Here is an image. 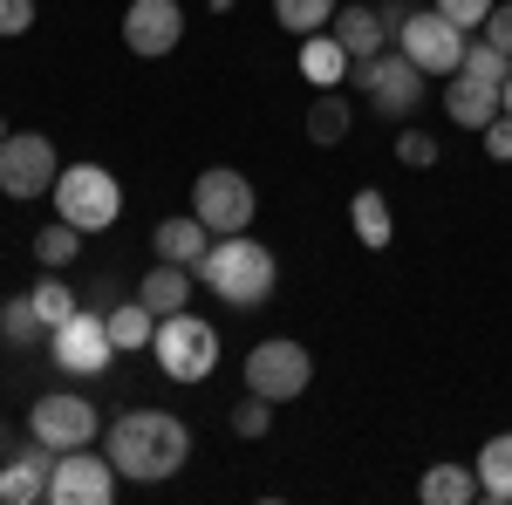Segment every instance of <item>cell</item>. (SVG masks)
<instances>
[{"mask_svg": "<svg viewBox=\"0 0 512 505\" xmlns=\"http://www.w3.org/2000/svg\"><path fill=\"white\" fill-rule=\"evenodd\" d=\"M103 451H110V465H117L123 478L158 485L171 471H185L192 430H185V417H171V410H123L117 424L103 430Z\"/></svg>", "mask_w": 512, "mask_h": 505, "instance_id": "cell-1", "label": "cell"}, {"mask_svg": "<svg viewBox=\"0 0 512 505\" xmlns=\"http://www.w3.org/2000/svg\"><path fill=\"white\" fill-rule=\"evenodd\" d=\"M198 280H205V294H219L226 308H260L267 294H274V253L260 246V239H246V233H226V239H212V253L198 260Z\"/></svg>", "mask_w": 512, "mask_h": 505, "instance_id": "cell-2", "label": "cell"}, {"mask_svg": "<svg viewBox=\"0 0 512 505\" xmlns=\"http://www.w3.org/2000/svg\"><path fill=\"white\" fill-rule=\"evenodd\" d=\"M151 355H158V369L171 383H205L212 369H219V328L205 321V314H164L158 335H151Z\"/></svg>", "mask_w": 512, "mask_h": 505, "instance_id": "cell-3", "label": "cell"}, {"mask_svg": "<svg viewBox=\"0 0 512 505\" xmlns=\"http://www.w3.org/2000/svg\"><path fill=\"white\" fill-rule=\"evenodd\" d=\"M349 89H362L383 117H417L424 110V96H431V82H424V69L403 55V48H383V55H362V62H349Z\"/></svg>", "mask_w": 512, "mask_h": 505, "instance_id": "cell-4", "label": "cell"}, {"mask_svg": "<svg viewBox=\"0 0 512 505\" xmlns=\"http://www.w3.org/2000/svg\"><path fill=\"white\" fill-rule=\"evenodd\" d=\"M48 198H55V219H69V226H82V233L117 226V212H123V185L103 171V164H69Z\"/></svg>", "mask_w": 512, "mask_h": 505, "instance_id": "cell-5", "label": "cell"}, {"mask_svg": "<svg viewBox=\"0 0 512 505\" xmlns=\"http://www.w3.org/2000/svg\"><path fill=\"white\" fill-rule=\"evenodd\" d=\"M192 212L212 226V233H246L253 226V212H260V192H253V178L233 171V164H212V171H198L192 185Z\"/></svg>", "mask_w": 512, "mask_h": 505, "instance_id": "cell-6", "label": "cell"}, {"mask_svg": "<svg viewBox=\"0 0 512 505\" xmlns=\"http://www.w3.org/2000/svg\"><path fill=\"white\" fill-rule=\"evenodd\" d=\"M55 178H62L55 144H48L41 130H7V144H0V192L28 205V198H48V192H55Z\"/></svg>", "mask_w": 512, "mask_h": 505, "instance_id": "cell-7", "label": "cell"}, {"mask_svg": "<svg viewBox=\"0 0 512 505\" xmlns=\"http://www.w3.org/2000/svg\"><path fill=\"white\" fill-rule=\"evenodd\" d=\"M308 383H315V355L301 342H287V335H274V342H260L246 355V389L267 396V403H294Z\"/></svg>", "mask_w": 512, "mask_h": 505, "instance_id": "cell-8", "label": "cell"}, {"mask_svg": "<svg viewBox=\"0 0 512 505\" xmlns=\"http://www.w3.org/2000/svg\"><path fill=\"white\" fill-rule=\"evenodd\" d=\"M396 48H403L424 76H458V62H465V28H458V21H444L437 7H424V14H403Z\"/></svg>", "mask_w": 512, "mask_h": 505, "instance_id": "cell-9", "label": "cell"}, {"mask_svg": "<svg viewBox=\"0 0 512 505\" xmlns=\"http://www.w3.org/2000/svg\"><path fill=\"white\" fill-rule=\"evenodd\" d=\"M117 478H123V471L110 465V451L76 444V451H62V458H55L48 499H55V505H110V499H117Z\"/></svg>", "mask_w": 512, "mask_h": 505, "instance_id": "cell-10", "label": "cell"}, {"mask_svg": "<svg viewBox=\"0 0 512 505\" xmlns=\"http://www.w3.org/2000/svg\"><path fill=\"white\" fill-rule=\"evenodd\" d=\"M48 355H55V369H69V376H103V369L117 362V342H110L103 314L76 308L62 328H48Z\"/></svg>", "mask_w": 512, "mask_h": 505, "instance_id": "cell-11", "label": "cell"}, {"mask_svg": "<svg viewBox=\"0 0 512 505\" xmlns=\"http://www.w3.org/2000/svg\"><path fill=\"white\" fill-rule=\"evenodd\" d=\"M96 403H82V396H35V410H28V437L41 444H55V451H76V444H96Z\"/></svg>", "mask_w": 512, "mask_h": 505, "instance_id": "cell-12", "label": "cell"}, {"mask_svg": "<svg viewBox=\"0 0 512 505\" xmlns=\"http://www.w3.org/2000/svg\"><path fill=\"white\" fill-rule=\"evenodd\" d=\"M178 41H185V7L178 0H130V14H123V48L130 55L158 62Z\"/></svg>", "mask_w": 512, "mask_h": 505, "instance_id": "cell-13", "label": "cell"}, {"mask_svg": "<svg viewBox=\"0 0 512 505\" xmlns=\"http://www.w3.org/2000/svg\"><path fill=\"white\" fill-rule=\"evenodd\" d=\"M55 444H41V437H28L14 458H0V499L7 505H35L48 499V478H55Z\"/></svg>", "mask_w": 512, "mask_h": 505, "instance_id": "cell-14", "label": "cell"}, {"mask_svg": "<svg viewBox=\"0 0 512 505\" xmlns=\"http://www.w3.org/2000/svg\"><path fill=\"white\" fill-rule=\"evenodd\" d=\"M212 226L198 219V212H178V219H164L158 233H151V246H158V260H171V267H192L198 273V260L212 253Z\"/></svg>", "mask_w": 512, "mask_h": 505, "instance_id": "cell-15", "label": "cell"}, {"mask_svg": "<svg viewBox=\"0 0 512 505\" xmlns=\"http://www.w3.org/2000/svg\"><path fill=\"white\" fill-rule=\"evenodd\" d=\"M499 89H506V82H478V76H465V69H458V76H451V89H444V110H451V123H458V130H485V123L506 110V103H499Z\"/></svg>", "mask_w": 512, "mask_h": 505, "instance_id": "cell-16", "label": "cell"}, {"mask_svg": "<svg viewBox=\"0 0 512 505\" xmlns=\"http://www.w3.org/2000/svg\"><path fill=\"white\" fill-rule=\"evenodd\" d=\"M335 41L349 48V62H362V55H383V48H390V21H383L369 0H349V14L335 7Z\"/></svg>", "mask_w": 512, "mask_h": 505, "instance_id": "cell-17", "label": "cell"}, {"mask_svg": "<svg viewBox=\"0 0 512 505\" xmlns=\"http://www.w3.org/2000/svg\"><path fill=\"white\" fill-rule=\"evenodd\" d=\"M192 280H198L192 267H171V260H158V267L137 280V301L158 314V321H164V314H185V308H192Z\"/></svg>", "mask_w": 512, "mask_h": 505, "instance_id": "cell-18", "label": "cell"}, {"mask_svg": "<svg viewBox=\"0 0 512 505\" xmlns=\"http://www.w3.org/2000/svg\"><path fill=\"white\" fill-rule=\"evenodd\" d=\"M301 76L315 82V89H342V82H349V48L335 41V28L301 35Z\"/></svg>", "mask_w": 512, "mask_h": 505, "instance_id": "cell-19", "label": "cell"}, {"mask_svg": "<svg viewBox=\"0 0 512 505\" xmlns=\"http://www.w3.org/2000/svg\"><path fill=\"white\" fill-rule=\"evenodd\" d=\"M478 499L512 505V430L485 437V451H478Z\"/></svg>", "mask_w": 512, "mask_h": 505, "instance_id": "cell-20", "label": "cell"}, {"mask_svg": "<svg viewBox=\"0 0 512 505\" xmlns=\"http://www.w3.org/2000/svg\"><path fill=\"white\" fill-rule=\"evenodd\" d=\"M103 328H110V342L123 349H151V335H158V314L144 308V301H117V308L103 314Z\"/></svg>", "mask_w": 512, "mask_h": 505, "instance_id": "cell-21", "label": "cell"}, {"mask_svg": "<svg viewBox=\"0 0 512 505\" xmlns=\"http://www.w3.org/2000/svg\"><path fill=\"white\" fill-rule=\"evenodd\" d=\"M349 226H355V239H362L369 253H383V246H390V198L383 192H355L349 198Z\"/></svg>", "mask_w": 512, "mask_h": 505, "instance_id": "cell-22", "label": "cell"}, {"mask_svg": "<svg viewBox=\"0 0 512 505\" xmlns=\"http://www.w3.org/2000/svg\"><path fill=\"white\" fill-rule=\"evenodd\" d=\"M417 492H424V505H472L478 499V471H465V465H431Z\"/></svg>", "mask_w": 512, "mask_h": 505, "instance_id": "cell-23", "label": "cell"}, {"mask_svg": "<svg viewBox=\"0 0 512 505\" xmlns=\"http://www.w3.org/2000/svg\"><path fill=\"white\" fill-rule=\"evenodd\" d=\"M48 335V321L35 314V294H14V301H0V342L7 349H28Z\"/></svg>", "mask_w": 512, "mask_h": 505, "instance_id": "cell-24", "label": "cell"}, {"mask_svg": "<svg viewBox=\"0 0 512 505\" xmlns=\"http://www.w3.org/2000/svg\"><path fill=\"white\" fill-rule=\"evenodd\" d=\"M355 130V110H349V96H335V89H321L315 96V110H308V137L315 144H342Z\"/></svg>", "mask_w": 512, "mask_h": 505, "instance_id": "cell-25", "label": "cell"}, {"mask_svg": "<svg viewBox=\"0 0 512 505\" xmlns=\"http://www.w3.org/2000/svg\"><path fill=\"white\" fill-rule=\"evenodd\" d=\"M274 21L287 35H321L335 21V0H274Z\"/></svg>", "mask_w": 512, "mask_h": 505, "instance_id": "cell-26", "label": "cell"}, {"mask_svg": "<svg viewBox=\"0 0 512 505\" xmlns=\"http://www.w3.org/2000/svg\"><path fill=\"white\" fill-rule=\"evenodd\" d=\"M76 246H82V226L55 219V226H41V233H35V260H41L48 273H62L69 260H76Z\"/></svg>", "mask_w": 512, "mask_h": 505, "instance_id": "cell-27", "label": "cell"}, {"mask_svg": "<svg viewBox=\"0 0 512 505\" xmlns=\"http://www.w3.org/2000/svg\"><path fill=\"white\" fill-rule=\"evenodd\" d=\"M28 294H35V314H41V321H48V328H62V321L76 314V287H62L55 273H48L41 287H28Z\"/></svg>", "mask_w": 512, "mask_h": 505, "instance_id": "cell-28", "label": "cell"}, {"mask_svg": "<svg viewBox=\"0 0 512 505\" xmlns=\"http://www.w3.org/2000/svg\"><path fill=\"white\" fill-rule=\"evenodd\" d=\"M465 76H478V82H506L512 76V55H499L492 41H465V62H458Z\"/></svg>", "mask_w": 512, "mask_h": 505, "instance_id": "cell-29", "label": "cell"}, {"mask_svg": "<svg viewBox=\"0 0 512 505\" xmlns=\"http://www.w3.org/2000/svg\"><path fill=\"white\" fill-rule=\"evenodd\" d=\"M233 430H239V437H267V430H274V403L246 389V403L233 410Z\"/></svg>", "mask_w": 512, "mask_h": 505, "instance_id": "cell-30", "label": "cell"}, {"mask_svg": "<svg viewBox=\"0 0 512 505\" xmlns=\"http://www.w3.org/2000/svg\"><path fill=\"white\" fill-rule=\"evenodd\" d=\"M396 157H403L410 171H431L437 164V137L431 130H396Z\"/></svg>", "mask_w": 512, "mask_h": 505, "instance_id": "cell-31", "label": "cell"}, {"mask_svg": "<svg viewBox=\"0 0 512 505\" xmlns=\"http://www.w3.org/2000/svg\"><path fill=\"white\" fill-rule=\"evenodd\" d=\"M437 14H444V21H458V28H485L492 0H437Z\"/></svg>", "mask_w": 512, "mask_h": 505, "instance_id": "cell-32", "label": "cell"}, {"mask_svg": "<svg viewBox=\"0 0 512 505\" xmlns=\"http://www.w3.org/2000/svg\"><path fill=\"white\" fill-rule=\"evenodd\" d=\"M485 41H492L499 55H512V0H492V14H485Z\"/></svg>", "mask_w": 512, "mask_h": 505, "instance_id": "cell-33", "label": "cell"}, {"mask_svg": "<svg viewBox=\"0 0 512 505\" xmlns=\"http://www.w3.org/2000/svg\"><path fill=\"white\" fill-rule=\"evenodd\" d=\"M485 157H499V164H512V117L499 110V117L485 123Z\"/></svg>", "mask_w": 512, "mask_h": 505, "instance_id": "cell-34", "label": "cell"}, {"mask_svg": "<svg viewBox=\"0 0 512 505\" xmlns=\"http://www.w3.org/2000/svg\"><path fill=\"white\" fill-rule=\"evenodd\" d=\"M35 28V0H0V35H28Z\"/></svg>", "mask_w": 512, "mask_h": 505, "instance_id": "cell-35", "label": "cell"}, {"mask_svg": "<svg viewBox=\"0 0 512 505\" xmlns=\"http://www.w3.org/2000/svg\"><path fill=\"white\" fill-rule=\"evenodd\" d=\"M14 451H21V437H14V430L0 424V458H14Z\"/></svg>", "mask_w": 512, "mask_h": 505, "instance_id": "cell-36", "label": "cell"}, {"mask_svg": "<svg viewBox=\"0 0 512 505\" xmlns=\"http://www.w3.org/2000/svg\"><path fill=\"white\" fill-rule=\"evenodd\" d=\"M499 103H506V117H512V76H506V89H499Z\"/></svg>", "mask_w": 512, "mask_h": 505, "instance_id": "cell-37", "label": "cell"}, {"mask_svg": "<svg viewBox=\"0 0 512 505\" xmlns=\"http://www.w3.org/2000/svg\"><path fill=\"white\" fill-rule=\"evenodd\" d=\"M0 144H7V117H0Z\"/></svg>", "mask_w": 512, "mask_h": 505, "instance_id": "cell-38", "label": "cell"}]
</instances>
